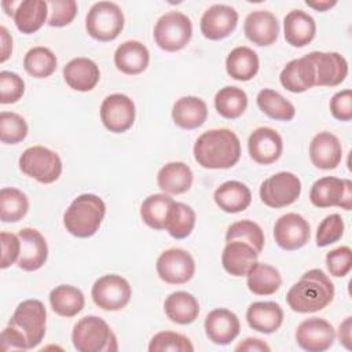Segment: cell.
Segmentation results:
<instances>
[{"instance_id":"obj_1","label":"cell","mask_w":352,"mask_h":352,"mask_svg":"<svg viewBox=\"0 0 352 352\" xmlns=\"http://www.w3.org/2000/svg\"><path fill=\"white\" fill-rule=\"evenodd\" d=\"M192 151L202 168L228 169L241 158V142L231 129H209L198 136Z\"/></svg>"},{"instance_id":"obj_2","label":"cell","mask_w":352,"mask_h":352,"mask_svg":"<svg viewBox=\"0 0 352 352\" xmlns=\"http://www.w3.org/2000/svg\"><path fill=\"white\" fill-rule=\"evenodd\" d=\"M336 289L330 278L319 268H314L301 275L286 294V301L292 311L298 314H312L324 309L334 298Z\"/></svg>"},{"instance_id":"obj_3","label":"cell","mask_w":352,"mask_h":352,"mask_svg":"<svg viewBox=\"0 0 352 352\" xmlns=\"http://www.w3.org/2000/svg\"><path fill=\"white\" fill-rule=\"evenodd\" d=\"M106 214L103 199L95 194H81L72 201L63 214L66 230L77 238H89L96 234Z\"/></svg>"},{"instance_id":"obj_4","label":"cell","mask_w":352,"mask_h":352,"mask_svg":"<svg viewBox=\"0 0 352 352\" xmlns=\"http://www.w3.org/2000/svg\"><path fill=\"white\" fill-rule=\"evenodd\" d=\"M72 341L78 352H114L118 349L116 334L107 322L95 315L84 316L74 324Z\"/></svg>"},{"instance_id":"obj_5","label":"cell","mask_w":352,"mask_h":352,"mask_svg":"<svg viewBox=\"0 0 352 352\" xmlns=\"http://www.w3.org/2000/svg\"><path fill=\"white\" fill-rule=\"evenodd\" d=\"M47 309L40 300H25L15 308L8 326L19 331L28 342V348H36L45 336Z\"/></svg>"},{"instance_id":"obj_6","label":"cell","mask_w":352,"mask_h":352,"mask_svg":"<svg viewBox=\"0 0 352 352\" xmlns=\"http://www.w3.org/2000/svg\"><path fill=\"white\" fill-rule=\"evenodd\" d=\"M155 44L168 52L183 50L191 40L192 23L180 11H169L158 18L154 26Z\"/></svg>"},{"instance_id":"obj_7","label":"cell","mask_w":352,"mask_h":352,"mask_svg":"<svg viewBox=\"0 0 352 352\" xmlns=\"http://www.w3.org/2000/svg\"><path fill=\"white\" fill-rule=\"evenodd\" d=\"M124 14L113 1H98L92 4L85 16L87 33L98 41H111L124 29Z\"/></svg>"},{"instance_id":"obj_8","label":"cell","mask_w":352,"mask_h":352,"mask_svg":"<svg viewBox=\"0 0 352 352\" xmlns=\"http://www.w3.org/2000/svg\"><path fill=\"white\" fill-rule=\"evenodd\" d=\"M19 169L38 183L51 184L56 182L62 173V161L51 148L33 146L21 154Z\"/></svg>"},{"instance_id":"obj_9","label":"cell","mask_w":352,"mask_h":352,"mask_svg":"<svg viewBox=\"0 0 352 352\" xmlns=\"http://www.w3.org/2000/svg\"><path fill=\"white\" fill-rule=\"evenodd\" d=\"M301 194V180L292 172H278L260 186V198L264 205L279 209L292 205Z\"/></svg>"},{"instance_id":"obj_10","label":"cell","mask_w":352,"mask_h":352,"mask_svg":"<svg viewBox=\"0 0 352 352\" xmlns=\"http://www.w3.org/2000/svg\"><path fill=\"white\" fill-rule=\"evenodd\" d=\"M309 199L316 208L338 206L345 210L352 209V182L324 176L318 179L309 191Z\"/></svg>"},{"instance_id":"obj_11","label":"cell","mask_w":352,"mask_h":352,"mask_svg":"<svg viewBox=\"0 0 352 352\" xmlns=\"http://www.w3.org/2000/svg\"><path fill=\"white\" fill-rule=\"evenodd\" d=\"M91 296L94 302L103 311H120L132 297L129 282L121 275L109 274L95 280Z\"/></svg>"},{"instance_id":"obj_12","label":"cell","mask_w":352,"mask_h":352,"mask_svg":"<svg viewBox=\"0 0 352 352\" xmlns=\"http://www.w3.org/2000/svg\"><path fill=\"white\" fill-rule=\"evenodd\" d=\"M155 270L165 283L183 285L194 276L195 261L187 250L172 248L160 254Z\"/></svg>"},{"instance_id":"obj_13","label":"cell","mask_w":352,"mask_h":352,"mask_svg":"<svg viewBox=\"0 0 352 352\" xmlns=\"http://www.w3.org/2000/svg\"><path fill=\"white\" fill-rule=\"evenodd\" d=\"M133 100L124 94H111L100 104V121L113 133L126 132L135 122Z\"/></svg>"},{"instance_id":"obj_14","label":"cell","mask_w":352,"mask_h":352,"mask_svg":"<svg viewBox=\"0 0 352 352\" xmlns=\"http://www.w3.org/2000/svg\"><path fill=\"white\" fill-rule=\"evenodd\" d=\"M336 330L330 322L323 318H308L302 320L296 330L298 346L308 352H323L333 346Z\"/></svg>"},{"instance_id":"obj_15","label":"cell","mask_w":352,"mask_h":352,"mask_svg":"<svg viewBox=\"0 0 352 352\" xmlns=\"http://www.w3.org/2000/svg\"><path fill=\"white\" fill-rule=\"evenodd\" d=\"M315 69L316 87H336L340 85L348 74V62L338 52L312 51L307 54Z\"/></svg>"},{"instance_id":"obj_16","label":"cell","mask_w":352,"mask_h":352,"mask_svg":"<svg viewBox=\"0 0 352 352\" xmlns=\"http://www.w3.org/2000/svg\"><path fill=\"white\" fill-rule=\"evenodd\" d=\"M274 238L279 248L285 250H297L309 241L311 227L301 214L293 212L286 213L275 221Z\"/></svg>"},{"instance_id":"obj_17","label":"cell","mask_w":352,"mask_h":352,"mask_svg":"<svg viewBox=\"0 0 352 352\" xmlns=\"http://www.w3.org/2000/svg\"><path fill=\"white\" fill-rule=\"evenodd\" d=\"M238 25V12L227 4H213L201 16V33L209 40L228 37Z\"/></svg>"},{"instance_id":"obj_18","label":"cell","mask_w":352,"mask_h":352,"mask_svg":"<svg viewBox=\"0 0 352 352\" xmlns=\"http://www.w3.org/2000/svg\"><path fill=\"white\" fill-rule=\"evenodd\" d=\"M248 150L254 162L270 165L280 158L283 140L274 128L260 126L250 133L248 139Z\"/></svg>"},{"instance_id":"obj_19","label":"cell","mask_w":352,"mask_h":352,"mask_svg":"<svg viewBox=\"0 0 352 352\" xmlns=\"http://www.w3.org/2000/svg\"><path fill=\"white\" fill-rule=\"evenodd\" d=\"M18 236L21 241L18 267L29 272L41 268L48 257V246L43 234L34 228H22Z\"/></svg>"},{"instance_id":"obj_20","label":"cell","mask_w":352,"mask_h":352,"mask_svg":"<svg viewBox=\"0 0 352 352\" xmlns=\"http://www.w3.org/2000/svg\"><path fill=\"white\" fill-rule=\"evenodd\" d=\"M206 337L216 345H227L232 342L239 331L241 323L238 316L227 308H216L205 318Z\"/></svg>"},{"instance_id":"obj_21","label":"cell","mask_w":352,"mask_h":352,"mask_svg":"<svg viewBox=\"0 0 352 352\" xmlns=\"http://www.w3.org/2000/svg\"><path fill=\"white\" fill-rule=\"evenodd\" d=\"M243 32L253 44L267 47L276 41L279 36V22L271 11L257 10L246 16Z\"/></svg>"},{"instance_id":"obj_22","label":"cell","mask_w":352,"mask_h":352,"mask_svg":"<svg viewBox=\"0 0 352 352\" xmlns=\"http://www.w3.org/2000/svg\"><path fill=\"white\" fill-rule=\"evenodd\" d=\"M309 158L319 169L330 170L337 168L342 158V146L338 138L326 131L316 133L309 143Z\"/></svg>"},{"instance_id":"obj_23","label":"cell","mask_w":352,"mask_h":352,"mask_svg":"<svg viewBox=\"0 0 352 352\" xmlns=\"http://www.w3.org/2000/svg\"><path fill=\"white\" fill-rule=\"evenodd\" d=\"M258 253L243 241H228L221 253L223 268L232 276H246L250 268L257 263Z\"/></svg>"},{"instance_id":"obj_24","label":"cell","mask_w":352,"mask_h":352,"mask_svg":"<svg viewBox=\"0 0 352 352\" xmlns=\"http://www.w3.org/2000/svg\"><path fill=\"white\" fill-rule=\"evenodd\" d=\"M63 78L66 84L80 92L91 91L96 87L100 78L99 66L89 58H74L63 67Z\"/></svg>"},{"instance_id":"obj_25","label":"cell","mask_w":352,"mask_h":352,"mask_svg":"<svg viewBox=\"0 0 352 352\" xmlns=\"http://www.w3.org/2000/svg\"><path fill=\"white\" fill-rule=\"evenodd\" d=\"M283 34L286 43L292 47H305L315 38V19L302 10H293L283 19Z\"/></svg>"},{"instance_id":"obj_26","label":"cell","mask_w":352,"mask_h":352,"mask_svg":"<svg viewBox=\"0 0 352 352\" xmlns=\"http://www.w3.org/2000/svg\"><path fill=\"white\" fill-rule=\"evenodd\" d=\"M148 62L150 52L147 47L136 40L120 44L114 52V65L124 74H140L147 69Z\"/></svg>"},{"instance_id":"obj_27","label":"cell","mask_w":352,"mask_h":352,"mask_svg":"<svg viewBox=\"0 0 352 352\" xmlns=\"http://www.w3.org/2000/svg\"><path fill=\"white\" fill-rule=\"evenodd\" d=\"M246 320L250 329L271 334L283 323V311L275 301H256L246 311Z\"/></svg>"},{"instance_id":"obj_28","label":"cell","mask_w":352,"mask_h":352,"mask_svg":"<svg viewBox=\"0 0 352 352\" xmlns=\"http://www.w3.org/2000/svg\"><path fill=\"white\" fill-rule=\"evenodd\" d=\"M280 84L293 94H301L315 87V69L312 62L304 55L293 59L282 69L279 76Z\"/></svg>"},{"instance_id":"obj_29","label":"cell","mask_w":352,"mask_h":352,"mask_svg":"<svg viewBox=\"0 0 352 352\" xmlns=\"http://www.w3.org/2000/svg\"><path fill=\"white\" fill-rule=\"evenodd\" d=\"M213 199L223 212L238 213L249 208L252 192L246 184L238 180H228L214 190Z\"/></svg>"},{"instance_id":"obj_30","label":"cell","mask_w":352,"mask_h":352,"mask_svg":"<svg viewBox=\"0 0 352 352\" xmlns=\"http://www.w3.org/2000/svg\"><path fill=\"white\" fill-rule=\"evenodd\" d=\"M173 122L182 129H195L208 118V106L198 96H183L172 107Z\"/></svg>"},{"instance_id":"obj_31","label":"cell","mask_w":352,"mask_h":352,"mask_svg":"<svg viewBox=\"0 0 352 352\" xmlns=\"http://www.w3.org/2000/svg\"><path fill=\"white\" fill-rule=\"evenodd\" d=\"M158 187L168 195H179L190 190L192 184V170L184 162H168L157 175Z\"/></svg>"},{"instance_id":"obj_32","label":"cell","mask_w":352,"mask_h":352,"mask_svg":"<svg viewBox=\"0 0 352 352\" xmlns=\"http://www.w3.org/2000/svg\"><path fill=\"white\" fill-rule=\"evenodd\" d=\"M164 311L169 320L177 324H190L199 315L198 300L187 292L170 293L164 302Z\"/></svg>"},{"instance_id":"obj_33","label":"cell","mask_w":352,"mask_h":352,"mask_svg":"<svg viewBox=\"0 0 352 352\" xmlns=\"http://www.w3.org/2000/svg\"><path fill=\"white\" fill-rule=\"evenodd\" d=\"M48 3L44 0L19 1L14 11V22L21 33L32 34L37 32L47 21Z\"/></svg>"},{"instance_id":"obj_34","label":"cell","mask_w":352,"mask_h":352,"mask_svg":"<svg viewBox=\"0 0 352 352\" xmlns=\"http://www.w3.org/2000/svg\"><path fill=\"white\" fill-rule=\"evenodd\" d=\"M260 67L258 55L249 47H235L226 59V70L228 76L238 81L252 80Z\"/></svg>"},{"instance_id":"obj_35","label":"cell","mask_w":352,"mask_h":352,"mask_svg":"<svg viewBox=\"0 0 352 352\" xmlns=\"http://www.w3.org/2000/svg\"><path fill=\"white\" fill-rule=\"evenodd\" d=\"M50 304L56 315L72 318L82 311L85 298L78 287L72 285H59L51 290Z\"/></svg>"},{"instance_id":"obj_36","label":"cell","mask_w":352,"mask_h":352,"mask_svg":"<svg viewBox=\"0 0 352 352\" xmlns=\"http://www.w3.org/2000/svg\"><path fill=\"white\" fill-rule=\"evenodd\" d=\"M248 289L257 296H271L276 293L282 285L279 271L265 263H256L248 272Z\"/></svg>"},{"instance_id":"obj_37","label":"cell","mask_w":352,"mask_h":352,"mask_svg":"<svg viewBox=\"0 0 352 352\" xmlns=\"http://www.w3.org/2000/svg\"><path fill=\"white\" fill-rule=\"evenodd\" d=\"M173 202L175 201L165 192L148 195L140 206L142 220L150 228L165 230L166 219H168V214H169V210H170Z\"/></svg>"},{"instance_id":"obj_38","label":"cell","mask_w":352,"mask_h":352,"mask_svg":"<svg viewBox=\"0 0 352 352\" xmlns=\"http://www.w3.org/2000/svg\"><path fill=\"white\" fill-rule=\"evenodd\" d=\"M256 102L258 109L272 120L290 121L296 116V109L293 103L274 89H270V88L261 89L257 94Z\"/></svg>"},{"instance_id":"obj_39","label":"cell","mask_w":352,"mask_h":352,"mask_svg":"<svg viewBox=\"0 0 352 352\" xmlns=\"http://www.w3.org/2000/svg\"><path fill=\"white\" fill-rule=\"evenodd\" d=\"M248 107V95L242 88L224 87L220 88L214 96L216 111L228 120L241 117Z\"/></svg>"},{"instance_id":"obj_40","label":"cell","mask_w":352,"mask_h":352,"mask_svg":"<svg viewBox=\"0 0 352 352\" xmlns=\"http://www.w3.org/2000/svg\"><path fill=\"white\" fill-rule=\"evenodd\" d=\"M29 210V201L25 192L15 187H3L0 190V219L4 223H16L22 220Z\"/></svg>"},{"instance_id":"obj_41","label":"cell","mask_w":352,"mask_h":352,"mask_svg":"<svg viewBox=\"0 0 352 352\" xmlns=\"http://www.w3.org/2000/svg\"><path fill=\"white\" fill-rule=\"evenodd\" d=\"M195 219L197 216L191 206H188L187 204L175 201L169 210L165 230L169 232L172 238L184 239L192 232L195 226Z\"/></svg>"},{"instance_id":"obj_42","label":"cell","mask_w":352,"mask_h":352,"mask_svg":"<svg viewBox=\"0 0 352 352\" xmlns=\"http://www.w3.org/2000/svg\"><path fill=\"white\" fill-rule=\"evenodd\" d=\"M23 67L36 78H47L56 69V56L47 47H33L23 58Z\"/></svg>"},{"instance_id":"obj_43","label":"cell","mask_w":352,"mask_h":352,"mask_svg":"<svg viewBox=\"0 0 352 352\" xmlns=\"http://www.w3.org/2000/svg\"><path fill=\"white\" fill-rule=\"evenodd\" d=\"M243 241L249 245H252L256 252L260 254L263 248H264V231L261 230V227L252 221V220H239L232 223L226 232V242L228 241Z\"/></svg>"},{"instance_id":"obj_44","label":"cell","mask_w":352,"mask_h":352,"mask_svg":"<svg viewBox=\"0 0 352 352\" xmlns=\"http://www.w3.org/2000/svg\"><path fill=\"white\" fill-rule=\"evenodd\" d=\"M25 118L14 111L0 113V140L7 144H16L28 136Z\"/></svg>"},{"instance_id":"obj_45","label":"cell","mask_w":352,"mask_h":352,"mask_svg":"<svg viewBox=\"0 0 352 352\" xmlns=\"http://www.w3.org/2000/svg\"><path fill=\"white\" fill-rule=\"evenodd\" d=\"M148 351L150 352H166V351L192 352L194 345L186 336L180 333L160 331L150 340Z\"/></svg>"},{"instance_id":"obj_46","label":"cell","mask_w":352,"mask_h":352,"mask_svg":"<svg viewBox=\"0 0 352 352\" xmlns=\"http://www.w3.org/2000/svg\"><path fill=\"white\" fill-rule=\"evenodd\" d=\"M344 234V220L338 213H333L326 216L316 230V245L319 248L329 246L338 239H341Z\"/></svg>"},{"instance_id":"obj_47","label":"cell","mask_w":352,"mask_h":352,"mask_svg":"<svg viewBox=\"0 0 352 352\" xmlns=\"http://www.w3.org/2000/svg\"><path fill=\"white\" fill-rule=\"evenodd\" d=\"M25 92V81L10 70L0 72V103L11 104L18 102Z\"/></svg>"},{"instance_id":"obj_48","label":"cell","mask_w":352,"mask_h":352,"mask_svg":"<svg viewBox=\"0 0 352 352\" xmlns=\"http://www.w3.org/2000/svg\"><path fill=\"white\" fill-rule=\"evenodd\" d=\"M48 3V25L52 28H62L73 22L77 15V3L74 0H50Z\"/></svg>"},{"instance_id":"obj_49","label":"cell","mask_w":352,"mask_h":352,"mask_svg":"<svg viewBox=\"0 0 352 352\" xmlns=\"http://www.w3.org/2000/svg\"><path fill=\"white\" fill-rule=\"evenodd\" d=\"M326 267L330 275L342 278L352 268V250L349 246H338L326 254Z\"/></svg>"},{"instance_id":"obj_50","label":"cell","mask_w":352,"mask_h":352,"mask_svg":"<svg viewBox=\"0 0 352 352\" xmlns=\"http://www.w3.org/2000/svg\"><path fill=\"white\" fill-rule=\"evenodd\" d=\"M0 239H1V264H0V267L3 270H6L18 261L19 253H21V241H19L18 235H15L12 232H7V231H3L0 234Z\"/></svg>"},{"instance_id":"obj_51","label":"cell","mask_w":352,"mask_h":352,"mask_svg":"<svg viewBox=\"0 0 352 352\" xmlns=\"http://www.w3.org/2000/svg\"><path fill=\"white\" fill-rule=\"evenodd\" d=\"M330 111L336 120L351 121L352 120V91L346 88L334 94L330 100Z\"/></svg>"},{"instance_id":"obj_52","label":"cell","mask_w":352,"mask_h":352,"mask_svg":"<svg viewBox=\"0 0 352 352\" xmlns=\"http://www.w3.org/2000/svg\"><path fill=\"white\" fill-rule=\"evenodd\" d=\"M1 349L3 351H11V349L26 351L29 348L23 336L19 331H16L14 327L7 326L1 333Z\"/></svg>"},{"instance_id":"obj_53","label":"cell","mask_w":352,"mask_h":352,"mask_svg":"<svg viewBox=\"0 0 352 352\" xmlns=\"http://www.w3.org/2000/svg\"><path fill=\"white\" fill-rule=\"evenodd\" d=\"M235 351L238 352H270L271 348L267 342H264L263 340L260 338H254V337H249V338H245L242 342H239L236 346H235Z\"/></svg>"},{"instance_id":"obj_54","label":"cell","mask_w":352,"mask_h":352,"mask_svg":"<svg viewBox=\"0 0 352 352\" xmlns=\"http://www.w3.org/2000/svg\"><path fill=\"white\" fill-rule=\"evenodd\" d=\"M338 340L346 348H352V318L348 316L338 327Z\"/></svg>"},{"instance_id":"obj_55","label":"cell","mask_w":352,"mask_h":352,"mask_svg":"<svg viewBox=\"0 0 352 352\" xmlns=\"http://www.w3.org/2000/svg\"><path fill=\"white\" fill-rule=\"evenodd\" d=\"M0 41H1V58H0V62L3 63V62H6L10 58L11 52H12V37L8 33L6 26L0 28Z\"/></svg>"},{"instance_id":"obj_56","label":"cell","mask_w":352,"mask_h":352,"mask_svg":"<svg viewBox=\"0 0 352 352\" xmlns=\"http://www.w3.org/2000/svg\"><path fill=\"white\" fill-rule=\"evenodd\" d=\"M305 4L308 6V7H311V8H314V10H316V11H320V12H323V11H327V10H330L331 7H334L336 4H337V1L336 0H333V1H330V0H323V1H305Z\"/></svg>"}]
</instances>
